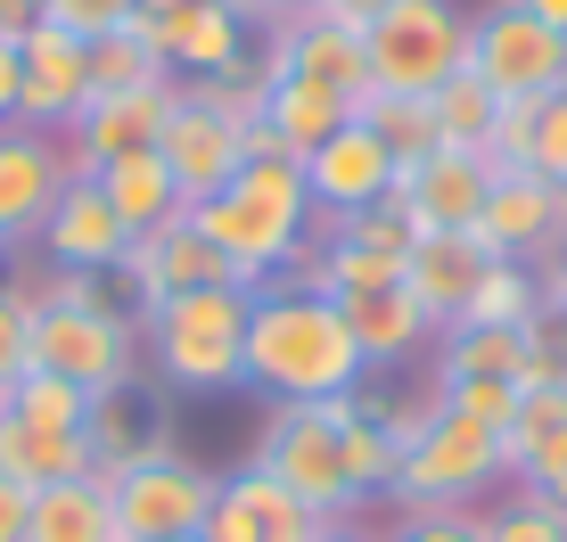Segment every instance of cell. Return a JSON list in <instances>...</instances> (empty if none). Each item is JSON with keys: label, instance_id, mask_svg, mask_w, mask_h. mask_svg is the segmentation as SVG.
Wrapping results in <instances>:
<instances>
[{"label": "cell", "instance_id": "cell-1", "mask_svg": "<svg viewBox=\"0 0 567 542\" xmlns=\"http://www.w3.org/2000/svg\"><path fill=\"white\" fill-rule=\"evenodd\" d=\"M247 386L264 403H338L370 386V362L338 313V296L264 280L247 296Z\"/></svg>", "mask_w": 567, "mask_h": 542}, {"label": "cell", "instance_id": "cell-2", "mask_svg": "<svg viewBox=\"0 0 567 542\" xmlns=\"http://www.w3.org/2000/svg\"><path fill=\"white\" fill-rule=\"evenodd\" d=\"M189 222H198L206 239L247 271V288H264V280H280V271H288V256H297L305 230H312L305 173L288 157H247L206 206H189Z\"/></svg>", "mask_w": 567, "mask_h": 542}, {"label": "cell", "instance_id": "cell-3", "mask_svg": "<svg viewBox=\"0 0 567 542\" xmlns=\"http://www.w3.org/2000/svg\"><path fill=\"white\" fill-rule=\"evenodd\" d=\"M247 296L256 288H189L141 313V354L165 395L247 386Z\"/></svg>", "mask_w": 567, "mask_h": 542}, {"label": "cell", "instance_id": "cell-4", "mask_svg": "<svg viewBox=\"0 0 567 542\" xmlns=\"http://www.w3.org/2000/svg\"><path fill=\"white\" fill-rule=\"evenodd\" d=\"M338 428H346V395L338 403H271L247 460H256L288 501H305V510H321V518H354L362 493H354V477H346Z\"/></svg>", "mask_w": 567, "mask_h": 542}, {"label": "cell", "instance_id": "cell-5", "mask_svg": "<svg viewBox=\"0 0 567 542\" xmlns=\"http://www.w3.org/2000/svg\"><path fill=\"white\" fill-rule=\"evenodd\" d=\"M502 486H511V452H502V436L477 428V419H461V411H436L412 436V452L395 460L386 501H395V510H477V501L502 493Z\"/></svg>", "mask_w": 567, "mask_h": 542}, {"label": "cell", "instance_id": "cell-6", "mask_svg": "<svg viewBox=\"0 0 567 542\" xmlns=\"http://www.w3.org/2000/svg\"><path fill=\"white\" fill-rule=\"evenodd\" d=\"M33 371L74 378L83 395L148 378L141 354V321L124 304H33Z\"/></svg>", "mask_w": 567, "mask_h": 542}, {"label": "cell", "instance_id": "cell-7", "mask_svg": "<svg viewBox=\"0 0 567 542\" xmlns=\"http://www.w3.org/2000/svg\"><path fill=\"white\" fill-rule=\"evenodd\" d=\"M362 50H370V91H412V100H427V91H444L468 66V17L453 0H395L362 33Z\"/></svg>", "mask_w": 567, "mask_h": 542}, {"label": "cell", "instance_id": "cell-8", "mask_svg": "<svg viewBox=\"0 0 567 542\" xmlns=\"http://www.w3.org/2000/svg\"><path fill=\"white\" fill-rule=\"evenodd\" d=\"M107 486V510H115V542H182V534H206V510H214V469L189 460L182 444L156 460H132V469L100 477Z\"/></svg>", "mask_w": 567, "mask_h": 542}, {"label": "cell", "instance_id": "cell-9", "mask_svg": "<svg viewBox=\"0 0 567 542\" xmlns=\"http://www.w3.org/2000/svg\"><path fill=\"white\" fill-rule=\"evenodd\" d=\"M468 74L494 100H559L567 91V33L526 17L518 0H494L485 17H468Z\"/></svg>", "mask_w": 567, "mask_h": 542}, {"label": "cell", "instance_id": "cell-10", "mask_svg": "<svg viewBox=\"0 0 567 542\" xmlns=\"http://www.w3.org/2000/svg\"><path fill=\"white\" fill-rule=\"evenodd\" d=\"M115 280H124V304H165V296H189V288H247V271L223 256V247L206 239L189 215H173L165 230H148V239L124 247V263H115Z\"/></svg>", "mask_w": 567, "mask_h": 542}, {"label": "cell", "instance_id": "cell-11", "mask_svg": "<svg viewBox=\"0 0 567 542\" xmlns=\"http://www.w3.org/2000/svg\"><path fill=\"white\" fill-rule=\"evenodd\" d=\"M485 189H494V165L485 157H468V148H427L420 165H395L386 206L412 222V239H444V230H477Z\"/></svg>", "mask_w": 567, "mask_h": 542}, {"label": "cell", "instance_id": "cell-12", "mask_svg": "<svg viewBox=\"0 0 567 542\" xmlns=\"http://www.w3.org/2000/svg\"><path fill=\"white\" fill-rule=\"evenodd\" d=\"M74 181L66 165V140L58 132H33V124H0V256L42 239L58 189Z\"/></svg>", "mask_w": 567, "mask_h": 542}, {"label": "cell", "instance_id": "cell-13", "mask_svg": "<svg viewBox=\"0 0 567 542\" xmlns=\"http://www.w3.org/2000/svg\"><path fill=\"white\" fill-rule=\"evenodd\" d=\"M156 157H165L173 189H182V206H206L214 189H223L230 173L247 165V124H230L223 107H206L198 91L173 83V115H165V140H156Z\"/></svg>", "mask_w": 567, "mask_h": 542}, {"label": "cell", "instance_id": "cell-14", "mask_svg": "<svg viewBox=\"0 0 567 542\" xmlns=\"http://www.w3.org/2000/svg\"><path fill=\"white\" fill-rule=\"evenodd\" d=\"M468 239L485 256H511V263H551L567 247V189H551L543 173H494L485 215H477Z\"/></svg>", "mask_w": 567, "mask_h": 542}, {"label": "cell", "instance_id": "cell-15", "mask_svg": "<svg viewBox=\"0 0 567 542\" xmlns=\"http://www.w3.org/2000/svg\"><path fill=\"white\" fill-rule=\"evenodd\" d=\"M297 173H305V198H312L321 222L370 215V206H386V189H395V157H386V140L370 124H338Z\"/></svg>", "mask_w": 567, "mask_h": 542}, {"label": "cell", "instance_id": "cell-16", "mask_svg": "<svg viewBox=\"0 0 567 542\" xmlns=\"http://www.w3.org/2000/svg\"><path fill=\"white\" fill-rule=\"evenodd\" d=\"M17 66H25V83H17V124L66 140V124L91 107V42H74L66 25L42 17V25L17 42Z\"/></svg>", "mask_w": 567, "mask_h": 542}, {"label": "cell", "instance_id": "cell-17", "mask_svg": "<svg viewBox=\"0 0 567 542\" xmlns=\"http://www.w3.org/2000/svg\"><path fill=\"white\" fill-rule=\"evenodd\" d=\"M329 518L305 510V501H288L256 460H239V469L214 477V510H206V534L198 542H312Z\"/></svg>", "mask_w": 567, "mask_h": 542}, {"label": "cell", "instance_id": "cell-18", "mask_svg": "<svg viewBox=\"0 0 567 542\" xmlns=\"http://www.w3.org/2000/svg\"><path fill=\"white\" fill-rule=\"evenodd\" d=\"M83 436H91V460H100L91 477H115V469H132V460H156V452H173V395L156 378L107 386V395H91Z\"/></svg>", "mask_w": 567, "mask_h": 542}, {"label": "cell", "instance_id": "cell-19", "mask_svg": "<svg viewBox=\"0 0 567 542\" xmlns=\"http://www.w3.org/2000/svg\"><path fill=\"white\" fill-rule=\"evenodd\" d=\"M165 115H173V83L165 91H100V100L66 124V165L100 173L115 157H148V148L165 140Z\"/></svg>", "mask_w": 567, "mask_h": 542}, {"label": "cell", "instance_id": "cell-20", "mask_svg": "<svg viewBox=\"0 0 567 542\" xmlns=\"http://www.w3.org/2000/svg\"><path fill=\"white\" fill-rule=\"evenodd\" d=\"M33 247L50 256V271H115L124 247H132V230L115 222V206L100 198V181L74 173V181L58 189V206H50V222H42Z\"/></svg>", "mask_w": 567, "mask_h": 542}, {"label": "cell", "instance_id": "cell-21", "mask_svg": "<svg viewBox=\"0 0 567 542\" xmlns=\"http://www.w3.org/2000/svg\"><path fill=\"white\" fill-rule=\"evenodd\" d=\"M156 25V50H165V66H173V83H206V74H230L247 50V17H239V0H189V9H173V17H148Z\"/></svg>", "mask_w": 567, "mask_h": 542}, {"label": "cell", "instance_id": "cell-22", "mask_svg": "<svg viewBox=\"0 0 567 542\" xmlns=\"http://www.w3.org/2000/svg\"><path fill=\"white\" fill-rule=\"evenodd\" d=\"M494 263L468 230H444V239H412V256H403V296L420 304L436 329H453V313L468 304V288H477V271Z\"/></svg>", "mask_w": 567, "mask_h": 542}, {"label": "cell", "instance_id": "cell-23", "mask_svg": "<svg viewBox=\"0 0 567 542\" xmlns=\"http://www.w3.org/2000/svg\"><path fill=\"white\" fill-rule=\"evenodd\" d=\"M338 313H346V329H354V345H362L370 371H395V362H412V354H427V345L444 337V329L403 296V280L395 288H370V296H338Z\"/></svg>", "mask_w": 567, "mask_h": 542}, {"label": "cell", "instance_id": "cell-24", "mask_svg": "<svg viewBox=\"0 0 567 542\" xmlns=\"http://www.w3.org/2000/svg\"><path fill=\"white\" fill-rule=\"evenodd\" d=\"M502 452H511V486H543V477L567 469V378L518 386V411L502 428Z\"/></svg>", "mask_w": 567, "mask_h": 542}, {"label": "cell", "instance_id": "cell-25", "mask_svg": "<svg viewBox=\"0 0 567 542\" xmlns=\"http://www.w3.org/2000/svg\"><path fill=\"white\" fill-rule=\"evenodd\" d=\"M91 436H50V428H25L17 411H0V477L25 493L42 486H66V477H91Z\"/></svg>", "mask_w": 567, "mask_h": 542}, {"label": "cell", "instance_id": "cell-26", "mask_svg": "<svg viewBox=\"0 0 567 542\" xmlns=\"http://www.w3.org/2000/svg\"><path fill=\"white\" fill-rule=\"evenodd\" d=\"M280 50H288V74H305V83L338 91L346 107H354L362 91H370V50H362V33L329 25V17H312V25L280 33Z\"/></svg>", "mask_w": 567, "mask_h": 542}, {"label": "cell", "instance_id": "cell-27", "mask_svg": "<svg viewBox=\"0 0 567 542\" xmlns=\"http://www.w3.org/2000/svg\"><path fill=\"white\" fill-rule=\"evenodd\" d=\"M91 181H100V198L115 206V222L132 230V239H148V230H165L173 215H189L182 206V189H173V173H165V157H115V165H100L91 173Z\"/></svg>", "mask_w": 567, "mask_h": 542}, {"label": "cell", "instance_id": "cell-28", "mask_svg": "<svg viewBox=\"0 0 567 542\" xmlns=\"http://www.w3.org/2000/svg\"><path fill=\"white\" fill-rule=\"evenodd\" d=\"M264 124H271V140H280V157L305 165L338 124H354V107H346L338 91L305 83V74H280V83H271V100H264Z\"/></svg>", "mask_w": 567, "mask_h": 542}, {"label": "cell", "instance_id": "cell-29", "mask_svg": "<svg viewBox=\"0 0 567 542\" xmlns=\"http://www.w3.org/2000/svg\"><path fill=\"white\" fill-rule=\"evenodd\" d=\"M25 542H115L107 486H100V477L42 486V493H33V518H25Z\"/></svg>", "mask_w": 567, "mask_h": 542}, {"label": "cell", "instance_id": "cell-30", "mask_svg": "<svg viewBox=\"0 0 567 542\" xmlns=\"http://www.w3.org/2000/svg\"><path fill=\"white\" fill-rule=\"evenodd\" d=\"M165 83H173V66H165V50H156L148 17H124L115 33L91 42V100H100V91H165Z\"/></svg>", "mask_w": 567, "mask_h": 542}, {"label": "cell", "instance_id": "cell-31", "mask_svg": "<svg viewBox=\"0 0 567 542\" xmlns=\"http://www.w3.org/2000/svg\"><path fill=\"white\" fill-rule=\"evenodd\" d=\"M543 313V288H535V263H511L494 256L477 271V288H468V304L453 313V329H526Z\"/></svg>", "mask_w": 567, "mask_h": 542}, {"label": "cell", "instance_id": "cell-32", "mask_svg": "<svg viewBox=\"0 0 567 542\" xmlns=\"http://www.w3.org/2000/svg\"><path fill=\"white\" fill-rule=\"evenodd\" d=\"M354 124L379 132L395 165H420L427 148H444V140H436V107L412 100V91H362V100H354Z\"/></svg>", "mask_w": 567, "mask_h": 542}, {"label": "cell", "instance_id": "cell-33", "mask_svg": "<svg viewBox=\"0 0 567 542\" xmlns=\"http://www.w3.org/2000/svg\"><path fill=\"white\" fill-rule=\"evenodd\" d=\"M436 378H526V329H444Z\"/></svg>", "mask_w": 567, "mask_h": 542}, {"label": "cell", "instance_id": "cell-34", "mask_svg": "<svg viewBox=\"0 0 567 542\" xmlns=\"http://www.w3.org/2000/svg\"><path fill=\"white\" fill-rule=\"evenodd\" d=\"M427 107H436V140L444 148H468V157H485V140H494V124H502V100L477 83V74H453L444 91H427Z\"/></svg>", "mask_w": 567, "mask_h": 542}, {"label": "cell", "instance_id": "cell-35", "mask_svg": "<svg viewBox=\"0 0 567 542\" xmlns=\"http://www.w3.org/2000/svg\"><path fill=\"white\" fill-rule=\"evenodd\" d=\"M338 444H346V477H354V493L362 501H379L386 486H395V444H386V428L379 419H370V395L354 386V395H346V428H338Z\"/></svg>", "mask_w": 567, "mask_h": 542}, {"label": "cell", "instance_id": "cell-36", "mask_svg": "<svg viewBox=\"0 0 567 542\" xmlns=\"http://www.w3.org/2000/svg\"><path fill=\"white\" fill-rule=\"evenodd\" d=\"M0 411H17L25 428H50V436H83V419H91V395L74 378H50V371H25L9 386V403Z\"/></svg>", "mask_w": 567, "mask_h": 542}, {"label": "cell", "instance_id": "cell-37", "mask_svg": "<svg viewBox=\"0 0 567 542\" xmlns=\"http://www.w3.org/2000/svg\"><path fill=\"white\" fill-rule=\"evenodd\" d=\"M477 518H485V542H567V510L543 501L535 486H518L511 501H494V510H477Z\"/></svg>", "mask_w": 567, "mask_h": 542}, {"label": "cell", "instance_id": "cell-38", "mask_svg": "<svg viewBox=\"0 0 567 542\" xmlns=\"http://www.w3.org/2000/svg\"><path fill=\"white\" fill-rule=\"evenodd\" d=\"M25 371H33V280H9V296H0V403Z\"/></svg>", "mask_w": 567, "mask_h": 542}, {"label": "cell", "instance_id": "cell-39", "mask_svg": "<svg viewBox=\"0 0 567 542\" xmlns=\"http://www.w3.org/2000/svg\"><path fill=\"white\" fill-rule=\"evenodd\" d=\"M436 395H444V411H461V419H477V428H511V411H518V386L511 378H436Z\"/></svg>", "mask_w": 567, "mask_h": 542}, {"label": "cell", "instance_id": "cell-40", "mask_svg": "<svg viewBox=\"0 0 567 542\" xmlns=\"http://www.w3.org/2000/svg\"><path fill=\"white\" fill-rule=\"evenodd\" d=\"M50 25H66L74 42H100V33H115L124 17H141V0H42Z\"/></svg>", "mask_w": 567, "mask_h": 542}, {"label": "cell", "instance_id": "cell-41", "mask_svg": "<svg viewBox=\"0 0 567 542\" xmlns=\"http://www.w3.org/2000/svg\"><path fill=\"white\" fill-rule=\"evenodd\" d=\"M386 542H485V518L477 510H403Z\"/></svg>", "mask_w": 567, "mask_h": 542}, {"label": "cell", "instance_id": "cell-42", "mask_svg": "<svg viewBox=\"0 0 567 542\" xmlns=\"http://www.w3.org/2000/svg\"><path fill=\"white\" fill-rule=\"evenodd\" d=\"M526 173H543L551 189H567V91L535 107V157H526Z\"/></svg>", "mask_w": 567, "mask_h": 542}, {"label": "cell", "instance_id": "cell-43", "mask_svg": "<svg viewBox=\"0 0 567 542\" xmlns=\"http://www.w3.org/2000/svg\"><path fill=\"white\" fill-rule=\"evenodd\" d=\"M321 9H329V0H239V17H247V25H264V33H297Z\"/></svg>", "mask_w": 567, "mask_h": 542}, {"label": "cell", "instance_id": "cell-44", "mask_svg": "<svg viewBox=\"0 0 567 542\" xmlns=\"http://www.w3.org/2000/svg\"><path fill=\"white\" fill-rule=\"evenodd\" d=\"M386 9H395V0H329L321 17H329V25H346V33H370Z\"/></svg>", "mask_w": 567, "mask_h": 542}, {"label": "cell", "instance_id": "cell-45", "mask_svg": "<svg viewBox=\"0 0 567 542\" xmlns=\"http://www.w3.org/2000/svg\"><path fill=\"white\" fill-rule=\"evenodd\" d=\"M25 518H33V493L0 477V542H25Z\"/></svg>", "mask_w": 567, "mask_h": 542}, {"label": "cell", "instance_id": "cell-46", "mask_svg": "<svg viewBox=\"0 0 567 542\" xmlns=\"http://www.w3.org/2000/svg\"><path fill=\"white\" fill-rule=\"evenodd\" d=\"M42 25V0H0V42H25Z\"/></svg>", "mask_w": 567, "mask_h": 542}, {"label": "cell", "instance_id": "cell-47", "mask_svg": "<svg viewBox=\"0 0 567 542\" xmlns=\"http://www.w3.org/2000/svg\"><path fill=\"white\" fill-rule=\"evenodd\" d=\"M17 83H25V66H17V42H0V124H17Z\"/></svg>", "mask_w": 567, "mask_h": 542}, {"label": "cell", "instance_id": "cell-48", "mask_svg": "<svg viewBox=\"0 0 567 542\" xmlns=\"http://www.w3.org/2000/svg\"><path fill=\"white\" fill-rule=\"evenodd\" d=\"M312 542H386V534H370V527H354V518H329Z\"/></svg>", "mask_w": 567, "mask_h": 542}, {"label": "cell", "instance_id": "cell-49", "mask_svg": "<svg viewBox=\"0 0 567 542\" xmlns=\"http://www.w3.org/2000/svg\"><path fill=\"white\" fill-rule=\"evenodd\" d=\"M518 9H526V17H543V25H559V33H567V0H518Z\"/></svg>", "mask_w": 567, "mask_h": 542}, {"label": "cell", "instance_id": "cell-50", "mask_svg": "<svg viewBox=\"0 0 567 542\" xmlns=\"http://www.w3.org/2000/svg\"><path fill=\"white\" fill-rule=\"evenodd\" d=\"M535 493H543V501H559V510H567V469H559V477H543Z\"/></svg>", "mask_w": 567, "mask_h": 542}, {"label": "cell", "instance_id": "cell-51", "mask_svg": "<svg viewBox=\"0 0 567 542\" xmlns=\"http://www.w3.org/2000/svg\"><path fill=\"white\" fill-rule=\"evenodd\" d=\"M173 9H189V0H141V17H173Z\"/></svg>", "mask_w": 567, "mask_h": 542}, {"label": "cell", "instance_id": "cell-52", "mask_svg": "<svg viewBox=\"0 0 567 542\" xmlns=\"http://www.w3.org/2000/svg\"><path fill=\"white\" fill-rule=\"evenodd\" d=\"M0 296H9V271H0Z\"/></svg>", "mask_w": 567, "mask_h": 542}, {"label": "cell", "instance_id": "cell-53", "mask_svg": "<svg viewBox=\"0 0 567 542\" xmlns=\"http://www.w3.org/2000/svg\"><path fill=\"white\" fill-rule=\"evenodd\" d=\"M182 542H198V534H182Z\"/></svg>", "mask_w": 567, "mask_h": 542}, {"label": "cell", "instance_id": "cell-54", "mask_svg": "<svg viewBox=\"0 0 567 542\" xmlns=\"http://www.w3.org/2000/svg\"><path fill=\"white\" fill-rule=\"evenodd\" d=\"M559 329H567V313H559Z\"/></svg>", "mask_w": 567, "mask_h": 542}]
</instances>
